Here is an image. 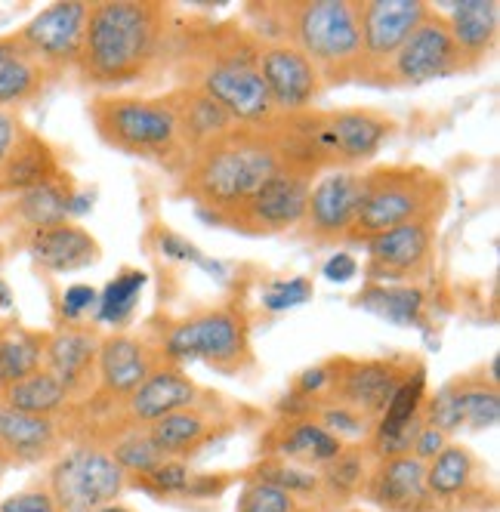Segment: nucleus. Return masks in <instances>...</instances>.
Returning a JSON list of instances; mask_svg holds the SVG:
<instances>
[{"label":"nucleus","instance_id":"obj_46","mask_svg":"<svg viewBox=\"0 0 500 512\" xmlns=\"http://www.w3.org/2000/svg\"><path fill=\"white\" fill-rule=\"evenodd\" d=\"M445 445H448V435L442 429L430 426V423H423L417 438H414V445H411V457H417L420 463H430L433 457L442 454Z\"/></svg>","mask_w":500,"mask_h":512},{"label":"nucleus","instance_id":"obj_31","mask_svg":"<svg viewBox=\"0 0 500 512\" xmlns=\"http://www.w3.org/2000/svg\"><path fill=\"white\" fill-rule=\"evenodd\" d=\"M47 334L25 331L19 324H0V389L44 368Z\"/></svg>","mask_w":500,"mask_h":512},{"label":"nucleus","instance_id":"obj_15","mask_svg":"<svg viewBox=\"0 0 500 512\" xmlns=\"http://www.w3.org/2000/svg\"><path fill=\"white\" fill-rule=\"evenodd\" d=\"M408 374L411 371L402 368L399 361L337 358V361H331V383L321 401H337V405H346L377 423V417L386 411V405L392 401V395H396V389L408 380Z\"/></svg>","mask_w":500,"mask_h":512},{"label":"nucleus","instance_id":"obj_44","mask_svg":"<svg viewBox=\"0 0 500 512\" xmlns=\"http://www.w3.org/2000/svg\"><path fill=\"white\" fill-rule=\"evenodd\" d=\"M0 512H59V506L47 488H31V491H19L7 497L0 503Z\"/></svg>","mask_w":500,"mask_h":512},{"label":"nucleus","instance_id":"obj_13","mask_svg":"<svg viewBox=\"0 0 500 512\" xmlns=\"http://www.w3.org/2000/svg\"><path fill=\"white\" fill-rule=\"evenodd\" d=\"M359 7V31H362V84L377 87L386 65L402 50V44L414 34V28L430 13L423 0H368Z\"/></svg>","mask_w":500,"mask_h":512},{"label":"nucleus","instance_id":"obj_45","mask_svg":"<svg viewBox=\"0 0 500 512\" xmlns=\"http://www.w3.org/2000/svg\"><path fill=\"white\" fill-rule=\"evenodd\" d=\"M96 306V290L87 284H71L62 297V318L65 324H75L84 318V312H90Z\"/></svg>","mask_w":500,"mask_h":512},{"label":"nucleus","instance_id":"obj_43","mask_svg":"<svg viewBox=\"0 0 500 512\" xmlns=\"http://www.w3.org/2000/svg\"><path fill=\"white\" fill-rule=\"evenodd\" d=\"M28 130L31 127L22 121L19 112H13V108H0V167L10 161V155L16 152V145L22 142V136Z\"/></svg>","mask_w":500,"mask_h":512},{"label":"nucleus","instance_id":"obj_14","mask_svg":"<svg viewBox=\"0 0 500 512\" xmlns=\"http://www.w3.org/2000/svg\"><path fill=\"white\" fill-rule=\"evenodd\" d=\"M87 13H90V4H81V0L50 4L34 19H28L16 34L25 44V50L38 59L53 78H59L62 71L78 68Z\"/></svg>","mask_w":500,"mask_h":512},{"label":"nucleus","instance_id":"obj_49","mask_svg":"<svg viewBox=\"0 0 500 512\" xmlns=\"http://www.w3.org/2000/svg\"><path fill=\"white\" fill-rule=\"evenodd\" d=\"M10 469V460L4 457V454H0V482H4V472Z\"/></svg>","mask_w":500,"mask_h":512},{"label":"nucleus","instance_id":"obj_39","mask_svg":"<svg viewBox=\"0 0 500 512\" xmlns=\"http://www.w3.org/2000/svg\"><path fill=\"white\" fill-rule=\"evenodd\" d=\"M257 482H266V485H275L281 491H288V494H312L318 488V475L315 472H306L300 466H291V463H284V460H272V463H263L257 469Z\"/></svg>","mask_w":500,"mask_h":512},{"label":"nucleus","instance_id":"obj_9","mask_svg":"<svg viewBox=\"0 0 500 512\" xmlns=\"http://www.w3.org/2000/svg\"><path fill=\"white\" fill-rule=\"evenodd\" d=\"M315 176L284 164L220 226L244 235H281L300 226Z\"/></svg>","mask_w":500,"mask_h":512},{"label":"nucleus","instance_id":"obj_27","mask_svg":"<svg viewBox=\"0 0 500 512\" xmlns=\"http://www.w3.org/2000/svg\"><path fill=\"white\" fill-rule=\"evenodd\" d=\"M62 173L59 155L53 145L41 136L28 130L22 136V142L16 145V152L10 155V161L0 167V195H19L28 192L41 182H50Z\"/></svg>","mask_w":500,"mask_h":512},{"label":"nucleus","instance_id":"obj_8","mask_svg":"<svg viewBox=\"0 0 500 512\" xmlns=\"http://www.w3.org/2000/svg\"><path fill=\"white\" fill-rule=\"evenodd\" d=\"M127 488V472L99 445L65 451L47 475V491L59 512H99L112 506Z\"/></svg>","mask_w":500,"mask_h":512},{"label":"nucleus","instance_id":"obj_12","mask_svg":"<svg viewBox=\"0 0 500 512\" xmlns=\"http://www.w3.org/2000/svg\"><path fill=\"white\" fill-rule=\"evenodd\" d=\"M368 250L365 275L377 284H414L436 266L439 235L433 223H408L374 235L362 244Z\"/></svg>","mask_w":500,"mask_h":512},{"label":"nucleus","instance_id":"obj_6","mask_svg":"<svg viewBox=\"0 0 500 512\" xmlns=\"http://www.w3.org/2000/svg\"><path fill=\"white\" fill-rule=\"evenodd\" d=\"M284 41H291L318 71L325 90L362 84V31L355 0H303L278 4Z\"/></svg>","mask_w":500,"mask_h":512},{"label":"nucleus","instance_id":"obj_38","mask_svg":"<svg viewBox=\"0 0 500 512\" xmlns=\"http://www.w3.org/2000/svg\"><path fill=\"white\" fill-rule=\"evenodd\" d=\"M318 411V423L325 426L331 435H337L340 442H343V435L349 438H362V435H371L374 429V420L359 414V411H352L346 405H337V401H321V405L315 408Z\"/></svg>","mask_w":500,"mask_h":512},{"label":"nucleus","instance_id":"obj_25","mask_svg":"<svg viewBox=\"0 0 500 512\" xmlns=\"http://www.w3.org/2000/svg\"><path fill=\"white\" fill-rule=\"evenodd\" d=\"M78 201H81V195L75 189V182H71V176L62 170L56 179L41 182V186H34L28 192H19L16 201L10 204V216L19 219L25 232H34V229L68 223L71 216L87 210Z\"/></svg>","mask_w":500,"mask_h":512},{"label":"nucleus","instance_id":"obj_30","mask_svg":"<svg viewBox=\"0 0 500 512\" xmlns=\"http://www.w3.org/2000/svg\"><path fill=\"white\" fill-rule=\"evenodd\" d=\"M71 401H75L71 392L44 368L0 389V405L34 417H62L71 408Z\"/></svg>","mask_w":500,"mask_h":512},{"label":"nucleus","instance_id":"obj_33","mask_svg":"<svg viewBox=\"0 0 500 512\" xmlns=\"http://www.w3.org/2000/svg\"><path fill=\"white\" fill-rule=\"evenodd\" d=\"M454 405L460 414V426L470 429H491L500 420V392L488 377H457L448 383Z\"/></svg>","mask_w":500,"mask_h":512},{"label":"nucleus","instance_id":"obj_19","mask_svg":"<svg viewBox=\"0 0 500 512\" xmlns=\"http://www.w3.org/2000/svg\"><path fill=\"white\" fill-rule=\"evenodd\" d=\"M198 401H201L198 383L180 368V364L161 361L158 368L121 401L118 411L124 414L127 429H146L155 420L176 414L183 408H192Z\"/></svg>","mask_w":500,"mask_h":512},{"label":"nucleus","instance_id":"obj_42","mask_svg":"<svg viewBox=\"0 0 500 512\" xmlns=\"http://www.w3.org/2000/svg\"><path fill=\"white\" fill-rule=\"evenodd\" d=\"M312 297V281L306 278H291V281H278L266 290L263 297V306L272 309V312H281V309H291V306H300Z\"/></svg>","mask_w":500,"mask_h":512},{"label":"nucleus","instance_id":"obj_21","mask_svg":"<svg viewBox=\"0 0 500 512\" xmlns=\"http://www.w3.org/2000/svg\"><path fill=\"white\" fill-rule=\"evenodd\" d=\"M62 420L59 417H34L0 405V454L10 466H31L53 457L62 445Z\"/></svg>","mask_w":500,"mask_h":512},{"label":"nucleus","instance_id":"obj_18","mask_svg":"<svg viewBox=\"0 0 500 512\" xmlns=\"http://www.w3.org/2000/svg\"><path fill=\"white\" fill-rule=\"evenodd\" d=\"M102 334L99 327L75 321L62 324L44 340V371H50L71 398H90L96 386V355Z\"/></svg>","mask_w":500,"mask_h":512},{"label":"nucleus","instance_id":"obj_48","mask_svg":"<svg viewBox=\"0 0 500 512\" xmlns=\"http://www.w3.org/2000/svg\"><path fill=\"white\" fill-rule=\"evenodd\" d=\"M352 275H359V260H355V256L346 253V250H337L325 263V278L328 281H349Z\"/></svg>","mask_w":500,"mask_h":512},{"label":"nucleus","instance_id":"obj_2","mask_svg":"<svg viewBox=\"0 0 500 512\" xmlns=\"http://www.w3.org/2000/svg\"><path fill=\"white\" fill-rule=\"evenodd\" d=\"M176 13L155 0H102L90 4L78 75L84 84L118 93L152 84L170 68Z\"/></svg>","mask_w":500,"mask_h":512},{"label":"nucleus","instance_id":"obj_34","mask_svg":"<svg viewBox=\"0 0 500 512\" xmlns=\"http://www.w3.org/2000/svg\"><path fill=\"white\" fill-rule=\"evenodd\" d=\"M359 303L374 315L389 318L392 324L402 327L417 324L423 312V294L411 284H371L359 294Z\"/></svg>","mask_w":500,"mask_h":512},{"label":"nucleus","instance_id":"obj_37","mask_svg":"<svg viewBox=\"0 0 500 512\" xmlns=\"http://www.w3.org/2000/svg\"><path fill=\"white\" fill-rule=\"evenodd\" d=\"M365 451H340L334 460L325 463V472H321V479H325L337 494H352V491H359L365 482H368V475L365 472Z\"/></svg>","mask_w":500,"mask_h":512},{"label":"nucleus","instance_id":"obj_28","mask_svg":"<svg viewBox=\"0 0 500 512\" xmlns=\"http://www.w3.org/2000/svg\"><path fill=\"white\" fill-rule=\"evenodd\" d=\"M164 96H167L170 108L176 112V118H180L183 136H186L192 152L201 149L204 142L217 139L220 133L235 127V118L226 112V108L220 102H213L207 93L195 90V87H180V84H176Z\"/></svg>","mask_w":500,"mask_h":512},{"label":"nucleus","instance_id":"obj_23","mask_svg":"<svg viewBox=\"0 0 500 512\" xmlns=\"http://www.w3.org/2000/svg\"><path fill=\"white\" fill-rule=\"evenodd\" d=\"M448 28L454 47L463 59V71H476L497 47V28H500V7L497 0H463L454 4L448 13Z\"/></svg>","mask_w":500,"mask_h":512},{"label":"nucleus","instance_id":"obj_10","mask_svg":"<svg viewBox=\"0 0 500 512\" xmlns=\"http://www.w3.org/2000/svg\"><path fill=\"white\" fill-rule=\"evenodd\" d=\"M454 75H463V59L454 47L445 13L430 7L402 50L386 65L377 87H420Z\"/></svg>","mask_w":500,"mask_h":512},{"label":"nucleus","instance_id":"obj_3","mask_svg":"<svg viewBox=\"0 0 500 512\" xmlns=\"http://www.w3.org/2000/svg\"><path fill=\"white\" fill-rule=\"evenodd\" d=\"M284 164L288 161L272 124H235L192 152L189 164L176 176V192L189 198L213 226H220Z\"/></svg>","mask_w":500,"mask_h":512},{"label":"nucleus","instance_id":"obj_4","mask_svg":"<svg viewBox=\"0 0 500 512\" xmlns=\"http://www.w3.org/2000/svg\"><path fill=\"white\" fill-rule=\"evenodd\" d=\"M87 115L93 121L96 136L109 149L124 152L130 158L152 161L173 176H180L192 158L180 118H176L164 93H99L90 102Z\"/></svg>","mask_w":500,"mask_h":512},{"label":"nucleus","instance_id":"obj_7","mask_svg":"<svg viewBox=\"0 0 500 512\" xmlns=\"http://www.w3.org/2000/svg\"><path fill=\"white\" fill-rule=\"evenodd\" d=\"M161 358L170 364L204 361L223 374H241L254 364L244 312L235 306H220L173 324L161 343Z\"/></svg>","mask_w":500,"mask_h":512},{"label":"nucleus","instance_id":"obj_41","mask_svg":"<svg viewBox=\"0 0 500 512\" xmlns=\"http://www.w3.org/2000/svg\"><path fill=\"white\" fill-rule=\"evenodd\" d=\"M238 512H297L294 494L266 482H250L241 494Z\"/></svg>","mask_w":500,"mask_h":512},{"label":"nucleus","instance_id":"obj_36","mask_svg":"<svg viewBox=\"0 0 500 512\" xmlns=\"http://www.w3.org/2000/svg\"><path fill=\"white\" fill-rule=\"evenodd\" d=\"M109 454L115 457V463L127 475H146L149 469H155L164 460L158 454V448L149 442V435L142 432V429H127L124 435H118Z\"/></svg>","mask_w":500,"mask_h":512},{"label":"nucleus","instance_id":"obj_47","mask_svg":"<svg viewBox=\"0 0 500 512\" xmlns=\"http://www.w3.org/2000/svg\"><path fill=\"white\" fill-rule=\"evenodd\" d=\"M161 247H164L167 256H176V260H192V263H198V266H204V269H210V272H217V263H207L204 256L198 253L195 244H186L183 238H176V235H170V232H161Z\"/></svg>","mask_w":500,"mask_h":512},{"label":"nucleus","instance_id":"obj_35","mask_svg":"<svg viewBox=\"0 0 500 512\" xmlns=\"http://www.w3.org/2000/svg\"><path fill=\"white\" fill-rule=\"evenodd\" d=\"M142 287H146V272L124 269L102 294H96V318L102 324H124L139 303Z\"/></svg>","mask_w":500,"mask_h":512},{"label":"nucleus","instance_id":"obj_1","mask_svg":"<svg viewBox=\"0 0 500 512\" xmlns=\"http://www.w3.org/2000/svg\"><path fill=\"white\" fill-rule=\"evenodd\" d=\"M260 41L238 19L173 22L170 71L180 87H195L220 102L235 124H269L275 108L260 78Z\"/></svg>","mask_w":500,"mask_h":512},{"label":"nucleus","instance_id":"obj_24","mask_svg":"<svg viewBox=\"0 0 500 512\" xmlns=\"http://www.w3.org/2000/svg\"><path fill=\"white\" fill-rule=\"evenodd\" d=\"M56 78L34 59L19 34H4L0 38V108L19 112L22 105L41 99Z\"/></svg>","mask_w":500,"mask_h":512},{"label":"nucleus","instance_id":"obj_5","mask_svg":"<svg viewBox=\"0 0 500 512\" xmlns=\"http://www.w3.org/2000/svg\"><path fill=\"white\" fill-rule=\"evenodd\" d=\"M451 192L442 173L420 164H380L362 170V198L346 244H365L374 235L408 223H439Z\"/></svg>","mask_w":500,"mask_h":512},{"label":"nucleus","instance_id":"obj_22","mask_svg":"<svg viewBox=\"0 0 500 512\" xmlns=\"http://www.w3.org/2000/svg\"><path fill=\"white\" fill-rule=\"evenodd\" d=\"M25 247L31 260L47 272H78L99 260V241L75 219L25 232Z\"/></svg>","mask_w":500,"mask_h":512},{"label":"nucleus","instance_id":"obj_16","mask_svg":"<svg viewBox=\"0 0 500 512\" xmlns=\"http://www.w3.org/2000/svg\"><path fill=\"white\" fill-rule=\"evenodd\" d=\"M257 68L275 115L312 112V108H318V99L325 96V84H321L318 71L291 41L263 44Z\"/></svg>","mask_w":500,"mask_h":512},{"label":"nucleus","instance_id":"obj_29","mask_svg":"<svg viewBox=\"0 0 500 512\" xmlns=\"http://www.w3.org/2000/svg\"><path fill=\"white\" fill-rule=\"evenodd\" d=\"M479 475V460L463 445H445L439 457L426 463V491L436 503H457L473 491Z\"/></svg>","mask_w":500,"mask_h":512},{"label":"nucleus","instance_id":"obj_40","mask_svg":"<svg viewBox=\"0 0 500 512\" xmlns=\"http://www.w3.org/2000/svg\"><path fill=\"white\" fill-rule=\"evenodd\" d=\"M192 479V472L183 460H161L146 475H136V485L152 494H183Z\"/></svg>","mask_w":500,"mask_h":512},{"label":"nucleus","instance_id":"obj_11","mask_svg":"<svg viewBox=\"0 0 500 512\" xmlns=\"http://www.w3.org/2000/svg\"><path fill=\"white\" fill-rule=\"evenodd\" d=\"M362 198V170H328L315 176L306 213L300 219V235L315 247H340L349 241L355 210Z\"/></svg>","mask_w":500,"mask_h":512},{"label":"nucleus","instance_id":"obj_50","mask_svg":"<svg viewBox=\"0 0 500 512\" xmlns=\"http://www.w3.org/2000/svg\"><path fill=\"white\" fill-rule=\"evenodd\" d=\"M99 512H130V509H124V506H118V503H112V506H102Z\"/></svg>","mask_w":500,"mask_h":512},{"label":"nucleus","instance_id":"obj_20","mask_svg":"<svg viewBox=\"0 0 500 512\" xmlns=\"http://www.w3.org/2000/svg\"><path fill=\"white\" fill-rule=\"evenodd\" d=\"M368 497L386 512H430L433 500L426 491V463L411 454L377 460L368 475Z\"/></svg>","mask_w":500,"mask_h":512},{"label":"nucleus","instance_id":"obj_26","mask_svg":"<svg viewBox=\"0 0 500 512\" xmlns=\"http://www.w3.org/2000/svg\"><path fill=\"white\" fill-rule=\"evenodd\" d=\"M142 432L149 435V442L158 448L164 460H180L186 454H195L204 442H210V438L217 435V420H213L198 401L192 408H183V411L155 420Z\"/></svg>","mask_w":500,"mask_h":512},{"label":"nucleus","instance_id":"obj_32","mask_svg":"<svg viewBox=\"0 0 500 512\" xmlns=\"http://www.w3.org/2000/svg\"><path fill=\"white\" fill-rule=\"evenodd\" d=\"M278 451L284 457L325 466L328 460H334L343 451V442L337 435H331L315 417H300V420L284 423L281 438H278Z\"/></svg>","mask_w":500,"mask_h":512},{"label":"nucleus","instance_id":"obj_17","mask_svg":"<svg viewBox=\"0 0 500 512\" xmlns=\"http://www.w3.org/2000/svg\"><path fill=\"white\" fill-rule=\"evenodd\" d=\"M161 361H164L161 352H155L146 340H139L133 334L102 337L99 355H96L93 398H102V401H109L112 408H118Z\"/></svg>","mask_w":500,"mask_h":512}]
</instances>
